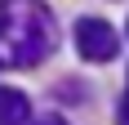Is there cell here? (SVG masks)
<instances>
[{
  "label": "cell",
  "mask_w": 129,
  "mask_h": 125,
  "mask_svg": "<svg viewBox=\"0 0 129 125\" xmlns=\"http://www.w3.org/2000/svg\"><path fill=\"white\" fill-rule=\"evenodd\" d=\"M53 49V18L31 0L0 9V62H40Z\"/></svg>",
  "instance_id": "cell-1"
},
{
  "label": "cell",
  "mask_w": 129,
  "mask_h": 125,
  "mask_svg": "<svg viewBox=\"0 0 129 125\" xmlns=\"http://www.w3.org/2000/svg\"><path fill=\"white\" fill-rule=\"evenodd\" d=\"M76 49L89 62H111L120 54V36H116V27L103 23V18H80L76 23Z\"/></svg>",
  "instance_id": "cell-2"
},
{
  "label": "cell",
  "mask_w": 129,
  "mask_h": 125,
  "mask_svg": "<svg viewBox=\"0 0 129 125\" xmlns=\"http://www.w3.org/2000/svg\"><path fill=\"white\" fill-rule=\"evenodd\" d=\"M31 116V103H27L22 89L13 85H0V125H22Z\"/></svg>",
  "instance_id": "cell-3"
},
{
  "label": "cell",
  "mask_w": 129,
  "mask_h": 125,
  "mask_svg": "<svg viewBox=\"0 0 129 125\" xmlns=\"http://www.w3.org/2000/svg\"><path fill=\"white\" fill-rule=\"evenodd\" d=\"M116 121H120V125H129V94L120 98V112H116Z\"/></svg>",
  "instance_id": "cell-4"
},
{
  "label": "cell",
  "mask_w": 129,
  "mask_h": 125,
  "mask_svg": "<svg viewBox=\"0 0 129 125\" xmlns=\"http://www.w3.org/2000/svg\"><path fill=\"white\" fill-rule=\"evenodd\" d=\"M40 125H67V121H58V116H49V121H40Z\"/></svg>",
  "instance_id": "cell-5"
}]
</instances>
